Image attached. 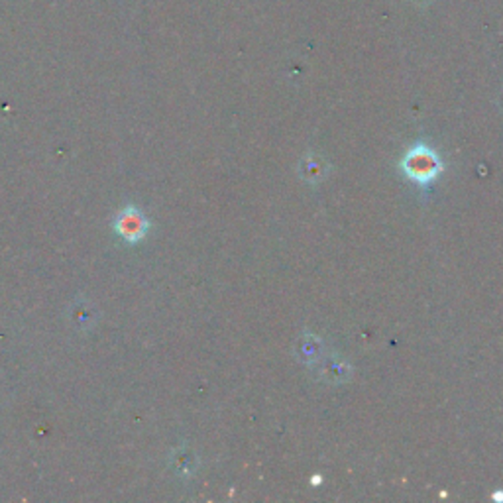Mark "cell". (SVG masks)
<instances>
[{"label": "cell", "mask_w": 503, "mask_h": 503, "mask_svg": "<svg viewBox=\"0 0 503 503\" xmlns=\"http://www.w3.org/2000/svg\"><path fill=\"white\" fill-rule=\"evenodd\" d=\"M403 169H405V174L413 179V182L426 185L441 174L442 164H441L439 156H436L429 146L419 144L405 156Z\"/></svg>", "instance_id": "obj_1"}, {"label": "cell", "mask_w": 503, "mask_h": 503, "mask_svg": "<svg viewBox=\"0 0 503 503\" xmlns=\"http://www.w3.org/2000/svg\"><path fill=\"white\" fill-rule=\"evenodd\" d=\"M118 231L122 232V236L128 240H136L140 239L142 234L146 231V223L144 218H142L136 211H128L120 216V223H118Z\"/></svg>", "instance_id": "obj_2"}]
</instances>
